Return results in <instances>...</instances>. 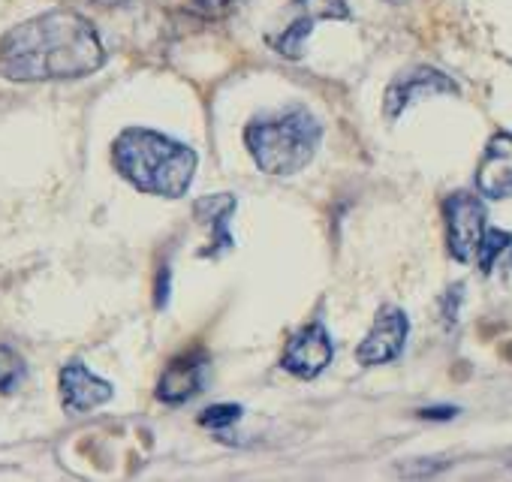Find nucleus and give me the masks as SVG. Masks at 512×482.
I'll list each match as a JSON object with an SVG mask.
<instances>
[{"instance_id":"obj_1","label":"nucleus","mask_w":512,"mask_h":482,"mask_svg":"<svg viewBox=\"0 0 512 482\" xmlns=\"http://www.w3.org/2000/svg\"><path fill=\"white\" fill-rule=\"evenodd\" d=\"M106 49L94 25L70 10L22 22L0 40V76L10 82L79 79L100 70Z\"/></svg>"},{"instance_id":"obj_4","label":"nucleus","mask_w":512,"mask_h":482,"mask_svg":"<svg viewBox=\"0 0 512 482\" xmlns=\"http://www.w3.org/2000/svg\"><path fill=\"white\" fill-rule=\"evenodd\" d=\"M485 235V205L473 193H452L446 199V241L458 263H470Z\"/></svg>"},{"instance_id":"obj_14","label":"nucleus","mask_w":512,"mask_h":482,"mask_svg":"<svg viewBox=\"0 0 512 482\" xmlns=\"http://www.w3.org/2000/svg\"><path fill=\"white\" fill-rule=\"evenodd\" d=\"M25 374H28V368H25L22 356L0 344V392H16L22 386Z\"/></svg>"},{"instance_id":"obj_17","label":"nucleus","mask_w":512,"mask_h":482,"mask_svg":"<svg viewBox=\"0 0 512 482\" xmlns=\"http://www.w3.org/2000/svg\"><path fill=\"white\" fill-rule=\"evenodd\" d=\"M166 302H169V269H163L157 281V308H166Z\"/></svg>"},{"instance_id":"obj_8","label":"nucleus","mask_w":512,"mask_h":482,"mask_svg":"<svg viewBox=\"0 0 512 482\" xmlns=\"http://www.w3.org/2000/svg\"><path fill=\"white\" fill-rule=\"evenodd\" d=\"M437 94H458V85L431 70V67H419V70H410L404 76H398L389 91H386V115L389 118H398L410 103L416 100H425V97H437Z\"/></svg>"},{"instance_id":"obj_7","label":"nucleus","mask_w":512,"mask_h":482,"mask_svg":"<svg viewBox=\"0 0 512 482\" xmlns=\"http://www.w3.org/2000/svg\"><path fill=\"white\" fill-rule=\"evenodd\" d=\"M407 317L401 308H383L371 326V332L365 335V341L356 350V359L362 365H386L392 359L401 356L404 341H407Z\"/></svg>"},{"instance_id":"obj_6","label":"nucleus","mask_w":512,"mask_h":482,"mask_svg":"<svg viewBox=\"0 0 512 482\" xmlns=\"http://www.w3.org/2000/svg\"><path fill=\"white\" fill-rule=\"evenodd\" d=\"M332 356H335V350H332V338H329L326 326L308 323L305 329H299L290 338L281 365H284V371H290L302 380H314L329 368Z\"/></svg>"},{"instance_id":"obj_10","label":"nucleus","mask_w":512,"mask_h":482,"mask_svg":"<svg viewBox=\"0 0 512 482\" xmlns=\"http://www.w3.org/2000/svg\"><path fill=\"white\" fill-rule=\"evenodd\" d=\"M61 398L70 413H88L112 398V383L91 374L82 362H73L61 371Z\"/></svg>"},{"instance_id":"obj_18","label":"nucleus","mask_w":512,"mask_h":482,"mask_svg":"<svg viewBox=\"0 0 512 482\" xmlns=\"http://www.w3.org/2000/svg\"><path fill=\"white\" fill-rule=\"evenodd\" d=\"M458 410L455 407H431V410H422L425 419H452Z\"/></svg>"},{"instance_id":"obj_19","label":"nucleus","mask_w":512,"mask_h":482,"mask_svg":"<svg viewBox=\"0 0 512 482\" xmlns=\"http://www.w3.org/2000/svg\"><path fill=\"white\" fill-rule=\"evenodd\" d=\"M94 4H100V7H115V4H124V0H94Z\"/></svg>"},{"instance_id":"obj_3","label":"nucleus","mask_w":512,"mask_h":482,"mask_svg":"<svg viewBox=\"0 0 512 482\" xmlns=\"http://www.w3.org/2000/svg\"><path fill=\"white\" fill-rule=\"evenodd\" d=\"M320 136V121L308 109L290 106L284 112L253 118L244 130V145L263 172L293 175L314 160Z\"/></svg>"},{"instance_id":"obj_2","label":"nucleus","mask_w":512,"mask_h":482,"mask_svg":"<svg viewBox=\"0 0 512 482\" xmlns=\"http://www.w3.org/2000/svg\"><path fill=\"white\" fill-rule=\"evenodd\" d=\"M112 160L136 190L166 199L184 196L196 172L193 148L145 127L124 130L112 145Z\"/></svg>"},{"instance_id":"obj_15","label":"nucleus","mask_w":512,"mask_h":482,"mask_svg":"<svg viewBox=\"0 0 512 482\" xmlns=\"http://www.w3.org/2000/svg\"><path fill=\"white\" fill-rule=\"evenodd\" d=\"M238 0H190V13L199 19H223L229 13H235Z\"/></svg>"},{"instance_id":"obj_20","label":"nucleus","mask_w":512,"mask_h":482,"mask_svg":"<svg viewBox=\"0 0 512 482\" xmlns=\"http://www.w3.org/2000/svg\"><path fill=\"white\" fill-rule=\"evenodd\" d=\"M509 467H512V455H509Z\"/></svg>"},{"instance_id":"obj_13","label":"nucleus","mask_w":512,"mask_h":482,"mask_svg":"<svg viewBox=\"0 0 512 482\" xmlns=\"http://www.w3.org/2000/svg\"><path fill=\"white\" fill-rule=\"evenodd\" d=\"M509 248H512V235H509V232H503V229H485V235H482V241H479V251H476L479 269H482V272H491V269H494V260H497L500 254H506Z\"/></svg>"},{"instance_id":"obj_9","label":"nucleus","mask_w":512,"mask_h":482,"mask_svg":"<svg viewBox=\"0 0 512 482\" xmlns=\"http://www.w3.org/2000/svg\"><path fill=\"white\" fill-rule=\"evenodd\" d=\"M476 187L488 199H509L512 196V136L509 133H497L488 142V148L479 160Z\"/></svg>"},{"instance_id":"obj_12","label":"nucleus","mask_w":512,"mask_h":482,"mask_svg":"<svg viewBox=\"0 0 512 482\" xmlns=\"http://www.w3.org/2000/svg\"><path fill=\"white\" fill-rule=\"evenodd\" d=\"M202 371H205V365L199 356L175 359L157 383V398L166 404H181V401L193 398L202 389Z\"/></svg>"},{"instance_id":"obj_5","label":"nucleus","mask_w":512,"mask_h":482,"mask_svg":"<svg viewBox=\"0 0 512 482\" xmlns=\"http://www.w3.org/2000/svg\"><path fill=\"white\" fill-rule=\"evenodd\" d=\"M290 10H293L290 25L281 34L272 37L275 52H281L290 61L302 58L305 43H308V37H311V31H314L317 22H326V19H350V10H347L344 0H293Z\"/></svg>"},{"instance_id":"obj_11","label":"nucleus","mask_w":512,"mask_h":482,"mask_svg":"<svg viewBox=\"0 0 512 482\" xmlns=\"http://www.w3.org/2000/svg\"><path fill=\"white\" fill-rule=\"evenodd\" d=\"M235 196H229V193H214V196H202V199H196V205H193V214L205 223V226H211V245L199 254V257H220V254H226L232 245H235V238H232V232H229V217L235 214Z\"/></svg>"},{"instance_id":"obj_16","label":"nucleus","mask_w":512,"mask_h":482,"mask_svg":"<svg viewBox=\"0 0 512 482\" xmlns=\"http://www.w3.org/2000/svg\"><path fill=\"white\" fill-rule=\"evenodd\" d=\"M238 419H241L238 404H214V407H208L202 413V425H208V428H226V425H232Z\"/></svg>"}]
</instances>
